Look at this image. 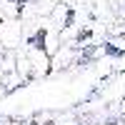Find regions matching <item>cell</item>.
Instances as JSON below:
<instances>
[{"label":"cell","instance_id":"6da1fadb","mask_svg":"<svg viewBox=\"0 0 125 125\" xmlns=\"http://www.w3.org/2000/svg\"><path fill=\"white\" fill-rule=\"evenodd\" d=\"M23 40V20L8 18L3 25H0V48L3 50H15Z\"/></svg>","mask_w":125,"mask_h":125},{"label":"cell","instance_id":"7a4b0ae2","mask_svg":"<svg viewBox=\"0 0 125 125\" xmlns=\"http://www.w3.org/2000/svg\"><path fill=\"white\" fill-rule=\"evenodd\" d=\"M88 15L95 20H113V10H110V0H83Z\"/></svg>","mask_w":125,"mask_h":125},{"label":"cell","instance_id":"3957f363","mask_svg":"<svg viewBox=\"0 0 125 125\" xmlns=\"http://www.w3.org/2000/svg\"><path fill=\"white\" fill-rule=\"evenodd\" d=\"M113 5H125V0H110Z\"/></svg>","mask_w":125,"mask_h":125},{"label":"cell","instance_id":"277c9868","mask_svg":"<svg viewBox=\"0 0 125 125\" xmlns=\"http://www.w3.org/2000/svg\"><path fill=\"white\" fill-rule=\"evenodd\" d=\"M62 3H68V5H75V3H80V0H62Z\"/></svg>","mask_w":125,"mask_h":125}]
</instances>
